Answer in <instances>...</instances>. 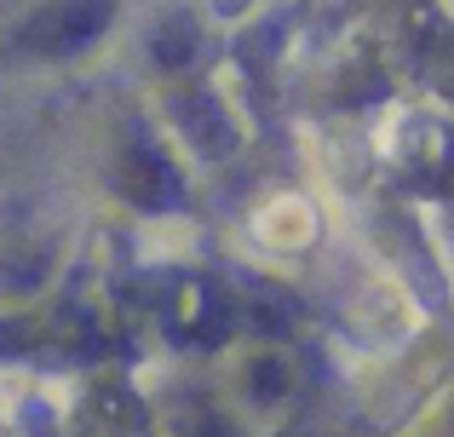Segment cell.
Listing matches in <instances>:
<instances>
[{
    "label": "cell",
    "instance_id": "6da1fadb",
    "mask_svg": "<svg viewBox=\"0 0 454 437\" xmlns=\"http://www.w3.org/2000/svg\"><path fill=\"white\" fill-rule=\"evenodd\" d=\"M115 0H52L18 29V46L35 58H75L110 29Z\"/></svg>",
    "mask_w": 454,
    "mask_h": 437
}]
</instances>
